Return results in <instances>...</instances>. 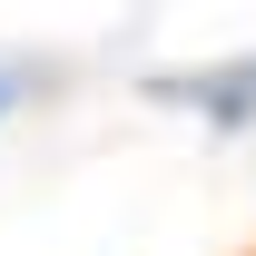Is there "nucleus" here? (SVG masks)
<instances>
[{
    "mask_svg": "<svg viewBox=\"0 0 256 256\" xmlns=\"http://www.w3.org/2000/svg\"><path fill=\"white\" fill-rule=\"evenodd\" d=\"M158 98H188V108H207L217 128H256V60L188 69V79H158Z\"/></svg>",
    "mask_w": 256,
    "mask_h": 256,
    "instance_id": "obj_1",
    "label": "nucleus"
},
{
    "mask_svg": "<svg viewBox=\"0 0 256 256\" xmlns=\"http://www.w3.org/2000/svg\"><path fill=\"white\" fill-rule=\"evenodd\" d=\"M0 98H10V89H0Z\"/></svg>",
    "mask_w": 256,
    "mask_h": 256,
    "instance_id": "obj_2",
    "label": "nucleus"
}]
</instances>
